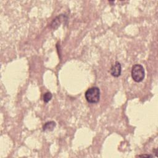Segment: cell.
Masks as SVG:
<instances>
[{
	"label": "cell",
	"instance_id": "6da1fadb",
	"mask_svg": "<svg viewBox=\"0 0 158 158\" xmlns=\"http://www.w3.org/2000/svg\"><path fill=\"white\" fill-rule=\"evenodd\" d=\"M85 96L88 102L91 104L97 103L100 99V90L98 87H91L86 91Z\"/></svg>",
	"mask_w": 158,
	"mask_h": 158
},
{
	"label": "cell",
	"instance_id": "7a4b0ae2",
	"mask_svg": "<svg viewBox=\"0 0 158 158\" xmlns=\"http://www.w3.org/2000/svg\"><path fill=\"white\" fill-rule=\"evenodd\" d=\"M131 77L136 82H141L145 76L144 67L141 64H135L131 69Z\"/></svg>",
	"mask_w": 158,
	"mask_h": 158
},
{
	"label": "cell",
	"instance_id": "3957f363",
	"mask_svg": "<svg viewBox=\"0 0 158 158\" xmlns=\"http://www.w3.org/2000/svg\"><path fill=\"white\" fill-rule=\"evenodd\" d=\"M122 67L121 64L118 62H115L114 64H113L110 68V72L112 76L114 77H118L121 75Z\"/></svg>",
	"mask_w": 158,
	"mask_h": 158
},
{
	"label": "cell",
	"instance_id": "277c9868",
	"mask_svg": "<svg viewBox=\"0 0 158 158\" xmlns=\"http://www.w3.org/2000/svg\"><path fill=\"white\" fill-rule=\"evenodd\" d=\"M67 17L64 15V14H60V15L56 17L52 22V23H51V28H52L53 29H56L59 25L60 24L65 20H67Z\"/></svg>",
	"mask_w": 158,
	"mask_h": 158
},
{
	"label": "cell",
	"instance_id": "5b68a950",
	"mask_svg": "<svg viewBox=\"0 0 158 158\" xmlns=\"http://www.w3.org/2000/svg\"><path fill=\"white\" fill-rule=\"evenodd\" d=\"M56 122L54 121H49L44 123V125L43 127V130L44 131H52L56 127Z\"/></svg>",
	"mask_w": 158,
	"mask_h": 158
},
{
	"label": "cell",
	"instance_id": "8992f818",
	"mask_svg": "<svg viewBox=\"0 0 158 158\" xmlns=\"http://www.w3.org/2000/svg\"><path fill=\"white\" fill-rule=\"evenodd\" d=\"M52 98V94L50 92H46L43 95V101L45 103H48Z\"/></svg>",
	"mask_w": 158,
	"mask_h": 158
},
{
	"label": "cell",
	"instance_id": "52a82bcc",
	"mask_svg": "<svg viewBox=\"0 0 158 158\" xmlns=\"http://www.w3.org/2000/svg\"><path fill=\"white\" fill-rule=\"evenodd\" d=\"M136 157H151L152 156L151 155H149V154H143V155H138Z\"/></svg>",
	"mask_w": 158,
	"mask_h": 158
}]
</instances>
